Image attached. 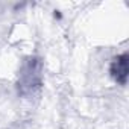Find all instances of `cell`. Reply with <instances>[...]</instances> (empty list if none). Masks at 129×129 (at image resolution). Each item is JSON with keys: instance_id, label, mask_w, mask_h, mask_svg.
Masks as SVG:
<instances>
[{"instance_id": "obj_1", "label": "cell", "mask_w": 129, "mask_h": 129, "mask_svg": "<svg viewBox=\"0 0 129 129\" xmlns=\"http://www.w3.org/2000/svg\"><path fill=\"white\" fill-rule=\"evenodd\" d=\"M43 85V62L37 56H29L24 59L18 75V94L23 97H32L40 91Z\"/></svg>"}, {"instance_id": "obj_2", "label": "cell", "mask_w": 129, "mask_h": 129, "mask_svg": "<svg viewBox=\"0 0 129 129\" xmlns=\"http://www.w3.org/2000/svg\"><path fill=\"white\" fill-rule=\"evenodd\" d=\"M129 58L127 53L118 55L117 58L112 59L111 67H109V73L112 76V79L120 84V85H126L127 82V75H129Z\"/></svg>"}]
</instances>
